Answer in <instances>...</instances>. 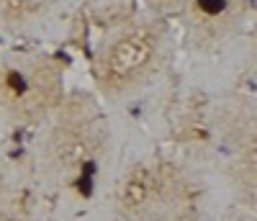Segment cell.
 I'll return each instance as SVG.
<instances>
[{
  "label": "cell",
  "instance_id": "cell-1",
  "mask_svg": "<svg viewBox=\"0 0 257 221\" xmlns=\"http://www.w3.org/2000/svg\"><path fill=\"white\" fill-rule=\"evenodd\" d=\"M62 93L57 64L47 59H13L0 67V105L18 121H36Z\"/></svg>",
  "mask_w": 257,
  "mask_h": 221
},
{
  "label": "cell",
  "instance_id": "cell-2",
  "mask_svg": "<svg viewBox=\"0 0 257 221\" xmlns=\"http://www.w3.org/2000/svg\"><path fill=\"white\" fill-rule=\"evenodd\" d=\"M160 52V36L149 29L139 26L121 34L108 44L98 62V82L105 93H126L144 80L152 70Z\"/></svg>",
  "mask_w": 257,
  "mask_h": 221
},
{
  "label": "cell",
  "instance_id": "cell-3",
  "mask_svg": "<svg viewBox=\"0 0 257 221\" xmlns=\"http://www.w3.org/2000/svg\"><path fill=\"white\" fill-rule=\"evenodd\" d=\"M103 147V129L90 116L62 119L47 142V160L62 175H77Z\"/></svg>",
  "mask_w": 257,
  "mask_h": 221
},
{
  "label": "cell",
  "instance_id": "cell-4",
  "mask_svg": "<svg viewBox=\"0 0 257 221\" xmlns=\"http://www.w3.org/2000/svg\"><path fill=\"white\" fill-rule=\"evenodd\" d=\"M167 190V180L162 167H155L149 162H137L128 167V172L121 178L116 190V211L123 218H142L152 211Z\"/></svg>",
  "mask_w": 257,
  "mask_h": 221
},
{
  "label": "cell",
  "instance_id": "cell-5",
  "mask_svg": "<svg viewBox=\"0 0 257 221\" xmlns=\"http://www.w3.org/2000/svg\"><path fill=\"white\" fill-rule=\"evenodd\" d=\"M231 3L229 0H193V13H196L203 24H213L229 13Z\"/></svg>",
  "mask_w": 257,
  "mask_h": 221
},
{
  "label": "cell",
  "instance_id": "cell-6",
  "mask_svg": "<svg viewBox=\"0 0 257 221\" xmlns=\"http://www.w3.org/2000/svg\"><path fill=\"white\" fill-rule=\"evenodd\" d=\"M0 221H26L24 216H16V213H6V216H0Z\"/></svg>",
  "mask_w": 257,
  "mask_h": 221
},
{
  "label": "cell",
  "instance_id": "cell-7",
  "mask_svg": "<svg viewBox=\"0 0 257 221\" xmlns=\"http://www.w3.org/2000/svg\"><path fill=\"white\" fill-rule=\"evenodd\" d=\"M0 193H3V175H0Z\"/></svg>",
  "mask_w": 257,
  "mask_h": 221
}]
</instances>
